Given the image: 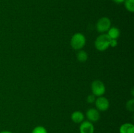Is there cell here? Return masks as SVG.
Wrapping results in <instances>:
<instances>
[{
    "instance_id": "cell-1",
    "label": "cell",
    "mask_w": 134,
    "mask_h": 133,
    "mask_svg": "<svg viewBox=\"0 0 134 133\" xmlns=\"http://www.w3.org/2000/svg\"><path fill=\"white\" fill-rule=\"evenodd\" d=\"M111 39L107 34H102L96 38L95 40V47L98 50L103 52L110 47L109 43Z\"/></svg>"
},
{
    "instance_id": "cell-2",
    "label": "cell",
    "mask_w": 134,
    "mask_h": 133,
    "mask_svg": "<svg viewBox=\"0 0 134 133\" xmlns=\"http://www.w3.org/2000/svg\"><path fill=\"white\" fill-rule=\"evenodd\" d=\"M86 44V37L83 34L77 33L74 34L71 39V46L72 48L77 50L82 49Z\"/></svg>"
},
{
    "instance_id": "cell-3",
    "label": "cell",
    "mask_w": 134,
    "mask_h": 133,
    "mask_svg": "<svg viewBox=\"0 0 134 133\" xmlns=\"http://www.w3.org/2000/svg\"><path fill=\"white\" fill-rule=\"evenodd\" d=\"M92 93L96 96H103L105 93V86L100 80H95L92 82L91 86Z\"/></svg>"
},
{
    "instance_id": "cell-4",
    "label": "cell",
    "mask_w": 134,
    "mask_h": 133,
    "mask_svg": "<svg viewBox=\"0 0 134 133\" xmlns=\"http://www.w3.org/2000/svg\"><path fill=\"white\" fill-rule=\"evenodd\" d=\"M111 20L107 17H102L96 23V29L99 33H104L108 31L111 27Z\"/></svg>"
},
{
    "instance_id": "cell-5",
    "label": "cell",
    "mask_w": 134,
    "mask_h": 133,
    "mask_svg": "<svg viewBox=\"0 0 134 133\" xmlns=\"http://www.w3.org/2000/svg\"><path fill=\"white\" fill-rule=\"evenodd\" d=\"M95 104L98 111L104 112V111L107 110L109 108V101L107 98L103 96H98L96 99Z\"/></svg>"
},
{
    "instance_id": "cell-6",
    "label": "cell",
    "mask_w": 134,
    "mask_h": 133,
    "mask_svg": "<svg viewBox=\"0 0 134 133\" xmlns=\"http://www.w3.org/2000/svg\"><path fill=\"white\" fill-rule=\"evenodd\" d=\"M87 119L90 122H96L100 118V114L99 111L96 108H90L86 113Z\"/></svg>"
},
{
    "instance_id": "cell-7",
    "label": "cell",
    "mask_w": 134,
    "mask_h": 133,
    "mask_svg": "<svg viewBox=\"0 0 134 133\" xmlns=\"http://www.w3.org/2000/svg\"><path fill=\"white\" fill-rule=\"evenodd\" d=\"M79 131L80 133H94V125L89 121H83L80 125Z\"/></svg>"
},
{
    "instance_id": "cell-8",
    "label": "cell",
    "mask_w": 134,
    "mask_h": 133,
    "mask_svg": "<svg viewBox=\"0 0 134 133\" xmlns=\"http://www.w3.org/2000/svg\"><path fill=\"white\" fill-rule=\"evenodd\" d=\"M71 119L75 123H81L85 119L83 113L80 111H75L71 114Z\"/></svg>"
},
{
    "instance_id": "cell-9",
    "label": "cell",
    "mask_w": 134,
    "mask_h": 133,
    "mask_svg": "<svg viewBox=\"0 0 134 133\" xmlns=\"http://www.w3.org/2000/svg\"><path fill=\"white\" fill-rule=\"evenodd\" d=\"M120 133H134V126L133 124L126 123L120 126L119 129Z\"/></svg>"
},
{
    "instance_id": "cell-10",
    "label": "cell",
    "mask_w": 134,
    "mask_h": 133,
    "mask_svg": "<svg viewBox=\"0 0 134 133\" xmlns=\"http://www.w3.org/2000/svg\"><path fill=\"white\" fill-rule=\"evenodd\" d=\"M107 31V35L111 39H117L120 36V30L116 27H111Z\"/></svg>"
},
{
    "instance_id": "cell-11",
    "label": "cell",
    "mask_w": 134,
    "mask_h": 133,
    "mask_svg": "<svg viewBox=\"0 0 134 133\" xmlns=\"http://www.w3.org/2000/svg\"><path fill=\"white\" fill-rule=\"evenodd\" d=\"M77 57L80 62H85L88 59V53L85 50H80L77 53Z\"/></svg>"
},
{
    "instance_id": "cell-12",
    "label": "cell",
    "mask_w": 134,
    "mask_h": 133,
    "mask_svg": "<svg viewBox=\"0 0 134 133\" xmlns=\"http://www.w3.org/2000/svg\"><path fill=\"white\" fill-rule=\"evenodd\" d=\"M124 6L127 10L131 13L134 12V0H125Z\"/></svg>"
},
{
    "instance_id": "cell-13",
    "label": "cell",
    "mask_w": 134,
    "mask_h": 133,
    "mask_svg": "<svg viewBox=\"0 0 134 133\" xmlns=\"http://www.w3.org/2000/svg\"><path fill=\"white\" fill-rule=\"evenodd\" d=\"M31 133H48L47 130L44 126H37L34 129Z\"/></svg>"
},
{
    "instance_id": "cell-14",
    "label": "cell",
    "mask_w": 134,
    "mask_h": 133,
    "mask_svg": "<svg viewBox=\"0 0 134 133\" xmlns=\"http://www.w3.org/2000/svg\"><path fill=\"white\" fill-rule=\"evenodd\" d=\"M126 108L130 112H133L134 110V100L131 99L129 100L126 103Z\"/></svg>"
},
{
    "instance_id": "cell-15",
    "label": "cell",
    "mask_w": 134,
    "mask_h": 133,
    "mask_svg": "<svg viewBox=\"0 0 134 133\" xmlns=\"http://www.w3.org/2000/svg\"><path fill=\"white\" fill-rule=\"evenodd\" d=\"M96 99V98L95 95H94V94H91V95H89L88 96H87L86 100H87V102L88 103H90V104H92V103L95 102Z\"/></svg>"
},
{
    "instance_id": "cell-16",
    "label": "cell",
    "mask_w": 134,
    "mask_h": 133,
    "mask_svg": "<svg viewBox=\"0 0 134 133\" xmlns=\"http://www.w3.org/2000/svg\"><path fill=\"white\" fill-rule=\"evenodd\" d=\"M118 44V42L116 39H111L109 43V46L111 47H116Z\"/></svg>"
},
{
    "instance_id": "cell-17",
    "label": "cell",
    "mask_w": 134,
    "mask_h": 133,
    "mask_svg": "<svg viewBox=\"0 0 134 133\" xmlns=\"http://www.w3.org/2000/svg\"><path fill=\"white\" fill-rule=\"evenodd\" d=\"M113 1L117 4H120L124 3V1H125V0H113Z\"/></svg>"
},
{
    "instance_id": "cell-18",
    "label": "cell",
    "mask_w": 134,
    "mask_h": 133,
    "mask_svg": "<svg viewBox=\"0 0 134 133\" xmlns=\"http://www.w3.org/2000/svg\"><path fill=\"white\" fill-rule=\"evenodd\" d=\"M0 133H13V132L10 131H8V130H3V131L0 132Z\"/></svg>"
}]
</instances>
